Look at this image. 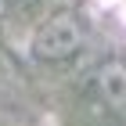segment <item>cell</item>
Returning <instances> with one entry per match:
<instances>
[{"mask_svg": "<svg viewBox=\"0 0 126 126\" xmlns=\"http://www.w3.org/2000/svg\"><path fill=\"white\" fill-rule=\"evenodd\" d=\"M97 90L108 101V108L115 112H126V65L123 61H112L97 72Z\"/></svg>", "mask_w": 126, "mask_h": 126, "instance_id": "7a4b0ae2", "label": "cell"}, {"mask_svg": "<svg viewBox=\"0 0 126 126\" xmlns=\"http://www.w3.org/2000/svg\"><path fill=\"white\" fill-rule=\"evenodd\" d=\"M79 40H83V29H79V22L72 18V15H54V18H47V22L36 29L32 50H36L40 58L61 61V58H68V54L79 47Z\"/></svg>", "mask_w": 126, "mask_h": 126, "instance_id": "6da1fadb", "label": "cell"}, {"mask_svg": "<svg viewBox=\"0 0 126 126\" xmlns=\"http://www.w3.org/2000/svg\"><path fill=\"white\" fill-rule=\"evenodd\" d=\"M4 11H7V0H0V18H4Z\"/></svg>", "mask_w": 126, "mask_h": 126, "instance_id": "3957f363", "label": "cell"}, {"mask_svg": "<svg viewBox=\"0 0 126 126\" xmlns=\"http://www.w3.org/2000/svg\"><path fill=\"white\" fill-rule=\"evenodd\" d=\"M115 4H123V11H126V0H115Z\"/></svg>", "mask_w": 126, "mask_h": 126, "instance_id": "277c9868", "label": "cell"}]
</instances>
